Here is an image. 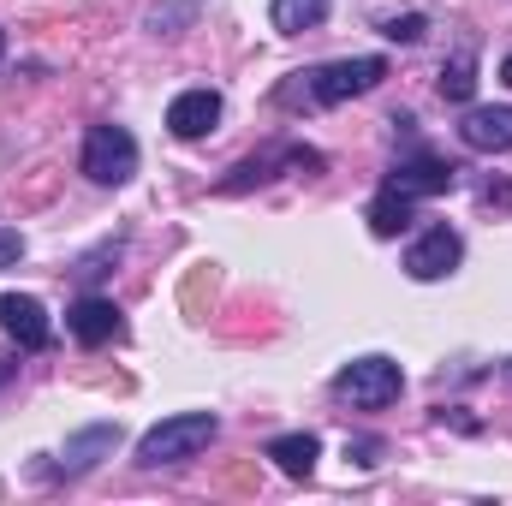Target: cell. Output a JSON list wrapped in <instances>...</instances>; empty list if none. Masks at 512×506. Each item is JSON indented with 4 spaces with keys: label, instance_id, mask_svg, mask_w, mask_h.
Returning a JSON list of instances; mask_svg holds the SVG:
<instances>
[{
    "label": "cell",
    "instance_id": "1",
    "mask_svg": "<svg viewBox=\"0 0 512 506\" xmlns=\"http://www.w3.org/2000/svg\"><path fill=\"white\" fill-rule=\"evenodd\" d=\"M387 78L382 54H358V60H328V66H310V72H292L280 84V108H340L352 96H370Z\"/></svg>",
    "mask_w": 512,
    "mask_h": 506
},
{
    "label": "cell",
    "instance_id": "17",
    "mask_svg": "<svg viewBox=\"0 0 512 506\" xmlns=\"http://www.w3.org/2000/svg\"><path fill=\"white\" fill-rule=\"evenodd\" d=\"M423 30H429V18H423V12H405V18H387V24H382L387 42H423Z\"/></svg>",
    "mask_w": 512,
    "mask_h": 506
},
{
    "label": "cell",
    "instance_id": "15",
    "mask_svg": "<svg viewBox=\"0 0 512 506\" xmlns=\"http://www.w3.org/2000/svg\"><path fill=\"white\" fill-rule=\"evenodd\" d=\"M268 18H274V30H280V36H304V30H322L328 0H274V6H268Z\"/></svg>",
    "mask_w": 512,
    "mask_h": 506
},
{
    "label": "cell",
    "instance_id": "12",
    "mask_svg": "<svg viewBox=\"0 0 512 506\" xmlns=\"http://www.w3.org/2000/svg\"><path fill=\"white\" fill-rule=\"evenodd\" d=\"M459 137H465V149H512V108H471L465 120H459Z\"/></svg>",
    "mask_w": 512,
    "mask_h": 506
},
{
    "label": "cell",
    "instance_id": "5",
    "mask_svg": "<svg viewBox=\"0 0 512 506\" xmlns=\"http://www.w3.org/2000/svg\"><path fill=\"white\" fill-rule=\"evenodd\" d=\"M280 167H310V173H322V155H316V149H304V143H268L262 155H245V161L221 179V191H227V197H239V191H251V185H268Z\"/></svg>",
    "mask_w": 512,
    "mask_h": 506
},
{
    "label": "cell",
    "instance_id": "20",
    "mask_svg": "<svg viewBox=\"0 0 512 506\" xmlns=\"http://www.w3.org/2000/svg\"><path fill=\"white\" fill-rule=\"evenodd\" d=\"M12 370H18V364H12V358H0V387H6V381H12Z\"/></svg>",
    "mask_w": 512,
    "mask_h": 506
},
{
    "label": "cell",
    "instance_id": "23",
    "mask_svg": "<svg viewBox=\"0 0 512 506\" xmlns=\"http://www.w3.org/2000/svg\"><path fill=\"white\" fill-rule=\"evenodd\" d=\"M0 60H6V30H0Z\"/></svg>",
    "mask_w": 512,
    "mask_h": 506
},
{
    "label": "cell",
    "instance_id": "10",
    "mask_svg": "<svg viewBox=\"0 0 512 506\" xmlns=\"http://www.w3.org/2000/svg\"><path fill=\"white\" fill-rule=\"evenodd\" d=\"M215 126H221V96H215L209 84H197V90H179V96L167 102V131H173V137L197 143V137H209Z\"/></svg>",
    "mask_w": 512,
    "mask_h": 506
},
{
    "label": "cell",
    "instance_id": "11",
    "mask_svg": "<svg viewBox=\"0 0 512 506\" xmlns=\"http://www.w3.org/2000/svg\"><path fill=\"white\" fill-rule=\"evenodd\" d=\"M114 447H120V423H90V429H78V435L66 441V459H60V471H66V477H78V471L102 465Z\"/></svg>",
    "mask_w": 512,
    "mask_h": 506
},
{
    "label": "cell",
    "instance_id": "21",
    "mask_svg": "<svg viewBox=\"0 0 512 506\" xmlns=\"http://www.w3.org/2000/svg\"><path fill=\"white\" fill-rule=\"evenodd\" d=\"M501 84H507V90H512V54H507V60H501Z\"/></svg>",
    "mask_w": 512,
    "mask_h": 506
},
{
    "label": "cell",
    "instance_id": "16",
    "mask_svg": "<svg viewBox=\"0 0 512 506\" xmlns=\"http://www.w3.org/2000/svg\"><path fill=\"white\" fill-rule=\"evenodd\" d=\"M471 96H477V54L459 48V54L441 66V102H459V108H465Z\"/></svg>",
    "mask_w": 512,
    "mask_h": 506
},
{
    "label": "cell",
    "instance_id": "2",
    "mask_svg": "<svg viewBox=\"0 0 512 506\" xmlns=\"http://www.w3.org/2000/svg\"><path fill=\"white\" fill-rule=\"evenodd\" d=\"M215 435H221V417H215V411H179V417H161V423L137 441V465H143V471H161V465L197 459Z\"/></svg>",
    "mask_w": 512,
    "mask_h": 506
},
{
    "label": "cell",
    "instance_id": "14",
    "mask_svg": "<svg viewBox=\"0 0 512 506\" xmlns=\"http://www.w3.org/2000/svg\"><path fill=\"white\" fill-rule=\"evenodd\" d=\"M411 221H417V197H405V191L382 185L376 203H370V233H376V239H399Z\"/></svg>",
    "mask_w": 512,
    "mask_h": 506
},
{
    "label": "cell",
    "instance_id": "6",
    "mask_svg": "<svg viewBox=\"0 0 512 506\" xmlns=\"http://www.w3.org/2000/svg\"><path fill=\"white\" fill-rule=\"evenodd\" d=\"M459 262H465V239H459L453 227H429V233L405 251V274H411V280H447Z\"/></svg>",
    "mask_w": 512,
    "mask_h": 506
},
{
    "label": "cell",
    "instance_id": "4",
    "mask_svg": "<svg viewBox=\"0 0 512 506\" xmlns=\"http://www.w3.org/2000/svg\"><path fill=\"white\" fill-rule=\"evenodd\" d=\"M84 173L96 185H126L137 173V137L126 126H90V137H84Z\"/></svg>",
    "mask_w": 512,
    "mask_h": 506
},
{
    "label": "cell",
    "instance_id": "13",
    "mask_svg": "<svg viewBox=\"0 0 512 506\" xmlns=\"http://www.w3.org/2000/svg\"><path fill=\"white\" fill-rule=\"evenodd\" d=\"M268 459H274L292 483H310V477H316V459H322V441H316L310 429H304V435H274V441H268Z\"/></svg>",
    "mask_w": 512,
    "mask_h": 506
},
{
    "label": "cell",
    "instance_id": "18",
    "mask_svg": "<svg viewBox=\"0 0 512 506\" xmlns=\"http://www.w3.org/2000/svg\"><path fill=\"white\" fill-rule=\"evenodd\" d=\"M387 453V441H376V435H364V441H346V459L358 465V471H376Z\"/></svg>",
    "mask_w": 512,
    "mask_h": 506
},
{
    "label": "cell",
    "instance_id": "19",
    "mask_svg": "<svg viewBox=\"0 0 512 506\" xmlns=\"http://www.w3.org/2000/svg\"><path fill=\"white\" fill-rule=\"evenodd\" d=\"M24 256V233H0V268H12Z\"/></svg>",
    "mask_w": 512,
    "mask_h": 506
},
{
    "label": "cell",
    "instance_id": "22",
    "mask_svg": "<svg viewBox=\"0 0 512 506\" xmlns=\"http://www.w3.org/2000/svg\"><path fill=\"white\" fill-rule=\"evenodd\" d=\"M501 376H507V381H512V358H507V364H501Z\"/></svg>",
    "mask_w": 512,
    "mask_h": 506
},
{
    "label": "cell",
    "instance_id": "9",
    "mask_svg": "<svg viewBox=\"0 0 512 506\" xmlns=\"http://www.w3.org/2000/svg\"><path fill=\"white\" fill-rule=\"evenodd\" d=\"M0 328H6L24 352H42V346L54 340V322H48L42 298H30V292H0Z\"/></svg>",
    "mask_w": 512,
    "mask_h": 506
},
{
    "label": "cell",
    "instance_id": "7",
    "mask_svg": "<svg viewBox=\"0 0 512 506\" xmlns=\"http://www.w3.org/2000/svg\"><path fill=\"white\" fill-rule=\"evenodd\" d=\"M387 185L423 203V197H447V191L459 185V167H447L441 155H423V149H417V155H405V161L387 173Z\"/></svg>",
    "mask_w": 512,
    "mask_h": 506
},
{
    "label": "cell",
    "instance_id": "3",
    "mask_svg": "<svg viewBox=\"0 0 512 506\" xmlns=\"http://www.w3.org/2000/svg\"><path fill=\"white\" fill-rule=\"evenodd\" d=\"M405 393V370L382 358V352H370V358H352L340 376H334V399H346V405H358V411H382Z\"/></svg>",
    "mask_w": 512,
    "mask_h": 506
},
{
    "label": "cell",
    "instance_id": "8",
    "mask_svg": "<svg viewBox=\"0 0 512 506\" xmlns=\"http://www.w3.org/2000/svg\"><path fill=\"white\" fill-rule=\"evenodd\" d=\"M66 328H72V340H78V346L126 340V316H120V304H114V298H96V292H84V298L66 310Z\"/></svg>",
    "mask_w": 512,
    "mask_h": 506
}]
</instances>
